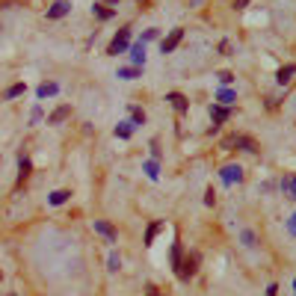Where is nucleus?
<instances>
[{"mask_svg":"<svg viewBox=\"0 0 296 296\" xmlns=\"http://www.w3.org/2000/svg\"><path fill=\"white\" fill-rule=\"evenodd\" d=\"M195 270H199V255L190 252L187 258H181V267H178L175 273H178V279H181V281H190L192 276H195Z\"/></svg>","mask_w":296,"mask_h":296,"instance_id":"nucleus-1","label":"nucleus"},{"mask_svg":"<svg viewBox=\"0 0 296 296\" xmlns=\"http://www.w3.org/2000/svg\"><path fill=\"white\" fill-rule=\"evenodd\" d=\"M222 145H225V148L237 145V148H243V151H249V154H258V151H261V148H258V142L252 140V137H243V134H234V137H228Z\"/></svg>","mask_w":296,"mask_h":296,"instance_id":"nucleus-2","label":"nucleus"},{"mask_svg":"<svg viewBox=\"0 0 296 296\" xmlns=\"http://www.w3.org/2000/svg\"><path fill=\"white\" fill-rule=\"evenodd\" d=\"M127 42H130V27H122V30L116 33V39L110 42L107 53H110V56H119V53H124V51H127Z\"/></svg>","mask_w":296,"mask_h":296,"instance_id":"nucleus-3","label":"nucleus"},{"mask_svg":"<svg viewBox=\"0 0 296 296\" xmlns=\"http://www.w3.org/2000/svg\"><path fill=\"white\" fill-rule=\"evenodd\" d=\"M181 39H184V27H175L172 33H169L166 39H163V42H160V51H163V53H172L175 48L181 45Z\"/></svg>","mask_w":296,"mask_h":296,"instance_id":"nucleus-4","label":"nucleus"},{"mask_svg":"<svg viewBox=\"0 0 296 296\" xmlns=\"http://www.w3.org/2000/svg\"><path fill=\"white\" fill-rule=\"evenodd\" d=\"M95 231H98V234L104 237L107 243H116V240H119V234H116V228L110 225V222H104V219H95Z\"/></svg>","mask_w":296,"mask_h":296,"instance_id":"nucleus-5","label":"nucleus"},{"mask_svg":"<svg viewBox=\"0 0 296 296\" xmlns=\"http://www.w3.org/2000/svg\"><path fill=\"white\" fill-rule=\"evenodd\" d=\"M210 119L213 124H222L231 119V107H222V104H210Z\"/></svg>","mask_w":296,"mask_h":296,"instance_id":"nucleus-6","label":"nucleus"},{"mask_svg":"<svg viewBox=\"0 0 296 296\" xmlns=\"http://www.w3.org/2000/svg\"><path fill=\"white\" fill-rule=\"evenodd\" d=\"M166 101L175 107V113H187V110H190V101H187L181 92H169V95H166Z\"/></svg>","mask_w":296,"mask_h":296,"instance_id":"nucleus-7","label":"nucleus"},{"mask_svg":"<svg viewBox=\"0 0 296 296\" xmlns=\"http://www.w3.org/2000/svg\"><path fill=\"white\" fill-rule=\"evenodd\" d=\"M69 116H71V104H62V107H56L51 116H48V124H62Z\"/></svg>","mask_w":296,"mask_h":296,"instance_id":"nucleus-8","label":"nucleus"},{"mask_svg":"<svg viewBox=\"0 0 296 296\" xmlns=\"http://www.w3.org/2000/svg\"><path fill=\"white\" fill-rule=\"evenodd\" d=\"M30 169H33L30 157H27V154H21V157H18V184H24V181L30 178Z\"/></svg>","mask_w":296,"mask_h":296,"instance_id":"nucleus-9","label":"nucleus"},{"mask_svg":"<svg viewBox=\"0 0 296 296\" xmlns=\"http://www.w3.org/2000/svg\"><path fill=\"white\" fill-rule=\"evenodd\" d=\"M293 74H296V62H290V65H284V69L276 71V83H281V86H284V83H290V80H293Z\"/></svg>","mask_w":296,"mask_h":296,"instance_id":"nucleus-10","label":"nucleus"},{"mask_svg":"<svg viewBox=\"0 0 296 296\" xmlns=\"http://www.w3.org/2000/svg\"><path fill=\"white\" fill-rule=\"evenodd\" d=\"M69 9H71V3H69V0H56L51 9H48V18H51V21H53V18H62L65 12H69Z\"/></svg>","mask_w":296,"mask_h":296,"instance_id":"nucleus-11","label":"nucleus"},{"mask_svg":"<svg viewBox=\"0 0 296 296\" xmlns=\"http://www.w3.org/2000/svg\"><path fill=\"white\" fill-rule=\"evenodd\" d=\"M222 181H225V184L243 181V169H240V166H225V169H222Z\"/></svg>","mask_w":296,"mask_h":296,"instance_id":"nucleus-12","label":"nucleus"},{"mask_svg":"<svg viewBox=\"0 0 296 296\" xmlns=\"http://www.w3.org/2000/svg\"><path fill=\"white\" fill-rule=\"evenodd\" d=\"M281 190H284V195H287V199H296V175H284Z\"/></svg>","mask_w":296,"mask_h":296,"instance_id":"nucleus-13","label":"nucleus"},{"mask_svg":"<svg viewBox=\"0 0 296 296\" xmlns=\"http://www.w3.org/2000/svg\"><path fill=\"white\" fill-rule=\"evenodd\" d=\"M130 59H134L137 65H145V42H140V45L130 48Z\"/></svg>","mask_w":296,"mask_h":296,"instance_id":"nucleus-14","label":"nucleus"},{"mask_svg":"<svg viewBox=\"0 0 296 296\" xmlns=\"http://www.w3.org/2000/svg\"><path fill=\"white\" fill-rule=\"evenodd\" d=\"M216 98H219V104H222V107H231L234 101H237V92H231V89H219V95H216Z\"/></svg>","mask_w":296,"mask_h":296,"instance_id":"nucleus-15","label":"nucleus"},{"mask_svg":"<svg viewBox=\"0 0 296 296\" xmlns=\"http://www.w3.org/2000/svg\"><path fill=\"white\" fill-rule=\"evenodd\" d=\"M92 15H98L101 21H110V18H113V9H107L104 3H95V6H92Z\"/></svg>","mask_w":296,"mask_h":296,"instance_id":"nucleus-16","label":"nucleus"},{"mask_svg":"<svg viewBox=\"0 0 296 296\" xmlns=\"http://www.w3.org/2000/svg\"><path fill=\"white\" fill-rule=\"evenodd\" d=\"M69 195H71L69 190H56V192H51V205H65V202H69Z\"/></svg>","mask_w":296,"mask_h":296,"instance_id":"nucleus-17","label":"nucleus"},{"mask_svg":"<svg viewBox=\"0 0 296 296\" xmlns=\"http://www.w3.org/2000/svg\"><path fill=\"white\" fill-rule=\"evenodd\" d=\"M181 258H184V249H181V243H175L172 246V270L181 267Z\"/></svg>","mask_w":296,"mask_h":296,"instance_id":"nucleus-18","label":"nucleus"},{"mask_svg":"<svg viewBox=\"0 0 296 296\" xmlns=\"http://www.w3.org/2000/svg\"><path fill=\"white\" fill-rule=\"evenodd\" d=\"M130 134H134V124H130V122H122L119 127H116V137H122V140H127Z\"/></svg>","mask_w":296,"mask_h":296,"instance_id":"nucleus-19","label":"nucleus"},{"mask_svg":"<svg viewBox=\"0 0 296 296\" xmlns=\"http://www.w3.org/2000/svg\"><path fill=\"white\" fill-rule=\"evenodd\" d=\"M56 83H42V86H39V98H48V95H56Z\"/></svg>","mask_w":296,"mask_h":296,"instance_id":"nucleus-20","label":"nucleus"},{"mask_svg":"<svg viewBox=\"0 0 296 296\" xmlns=\"http://www.w3.org/2000/svg\"><path fill=\"white\" fill-rule=\"evenodd\" d=\"M130 119H134L130 124H145V113H142L140 107H130Z\"/></svg>","mask_w":296,"mask_h":296,"instance_id":"nucleus-21","label":"nucleus"},{"mask_svg":"<svg viewBox=\"0 0 296 296\" xmlns=\"http://www.w3.org/2000/svg\"><path fill=\"white\" fill-rule=\"evenodd\" d=\"M157 231H160V222H151V225H148V231H145V246H151V240H154Z\"/></svg>","mask_w":296,"mask_h":296,"instance_id":"nucleus-22","label":"nucleus"},{"mask_svg":"<svg viewBox=\"0 0 296 296\" xmlns=\"http://www.w3.org/2000/svg\"><path fill=\"white\" fill-rule=\"evenodd\" d=\"M119 267H122V258H119V255L113 252V255H110V261H107V270H110V273H116Z\"/></svg>","mask_w":296,"mask_h":296,"instance_id":"nucleus-23","label":"nucleus"},{"mask_svg":"<svg viewBox=\"0 0 296 296\" xmlns=\"http://www.w3.org/2000/svg\"><path fill=\"white\" fill-rule=\"evenodd\" d=\"M18 95H24V83H15V86L6 89V98H18Z\"/></svg>","mask_w":296,"mask_h":296,"instance_id":"nucleus-24","label":"nucleus"},{"mask_svg":"<svg viewBox=\"0 0 296 296\" xmlns=\"http://www.w3.org/2000/svg\"><path fill=\"white\" fill-rule=\"evenodd\" d=\"M145 175L151 178V181H157V175H160V169H157V163L151 160V163H145Z\"/></svg>","mask_w":296,"mask_h":296,"instance_id":"nucleus-25","label":"nucleus"},{"mask_svg":"<svg viewBox=\"0 0 296 296\" xmlns=\"http://www.w3.org/2000/svg\"><path fill=\"white\" fill-rule=\"evenodd\" d=\"M216 77H219V83H222V86H228V83L234 80V74H231V71H219Z\"/></svg>","mask_w":296,"mask_h":296,"instance_id":"nucleus-26","label":"nucleus"},{"mask_svg":"<svg viewBox=\"0 0 296 296\" xmlns=\"http://www.w3.org/2000/svg\"><path fill=\"white\" fill-rule=\"evenodd\" d=\"M119 77H124V80H134V77H137V69H122V71H119Z\"/></svg>","mask_w":296,"mask_h":296,"instance_id":"nucleus-27","label":"nucleus"},{"mask_svg":"<svg viewBox=\"0 0 296 296\" xmlns=\"http://www.w3.org/2000/svg\"><path fill=\"white\" fill-rule=\"evenodd\" d=\"M213 202H216V192L208 190V192H205V205H208V208H213Z\"/></svg>","mask_w":296,"mask_h":296,"instance_id":"nucleus-28","label":"nucleus"},{"mask_svg":"<svg viewBox=\"0 0 296 296\" xmlns=\"http://www.w3.org/2000/svg\"><path fill=\"white\" fill-rule=\"evenodd\" d=\"M243 240H246V246H255V234L252 231H243Z\"/></svg>","mask_w":296,"mask_h":296,"instance_id":"nucleus-29","label":"nucleus"},{"mask_svg":"<svg viewBox=\"0 0 296 296\" xmlns=\"http://www.w3.org/2000/svg\"><path fill=\"white\" fill-rule=\"evenodd\" d=\"M249 6V0H234V9H246Z\"/></svg>","mask_w":296,"mask_h":296,"instance_id":"nucleus-30","label":"nucleus"},{"mask_svg":"<svg viewBox=\"0 0 296 296\" xmlns=\"http://www.w3.org/2000/svg\"><path fill=\"white\" fill-rule=\"evenodd\" d=\"M290 234H296V213H293V219H290Z\"/></svg>","mask_w":296,"mask_h":296,"instance_id":"nucleus-31","label":"nucleus"},{"mask_svg":"<svg viewBox=\"0 0 296 296\" xmlns=\"http://www.w3.org/2000/svg\"><path fill=\"white\" fill-rule=\"evenodd\" d=\"M104 3H119V0H104Z\"/></svg>","mask_w":296,"mask_h":296,"instance_id":"nucleus-32","label":"nucleus"},{"mask_svg":"<svg viewBox=\"0 0 296 296\" xmlns=\"http://www.w3.org/2000/svg\"><path fill=\"white\" fill-rule=\"evenodd\" d=\"M6 296H18V293H6Z\"/></svg>","mask_w":296,"mask_h":296,"instance_id":"nucleus-33","label":"nucleus"},{"mask_svg":"<svg viewBox=\"0 0 296 296\" xmlns=\"http://www.w3.org/2000/svg\"><path fill=\"white\" fill-rule=\"evenodd\" d=\"M0 279H3V273H0Z\"/></svg>","mask_w":296,"mask_h":296,"instance_id":"nucleus-34","label":"nucleus"},{"mask_svg":"<svg viewBox=\"0 0 296 296\" xmlns=\"http://www.w3.org/2000/svg\"><path fill=\"white\" fill-rule=\"evenodd\" d=\"M293 287H296V281H293Z\"/></svg>","mask_w":296,"mask_h":296,"instance_id":"nucleus-35","label":"nucleus"}]
</instances>
